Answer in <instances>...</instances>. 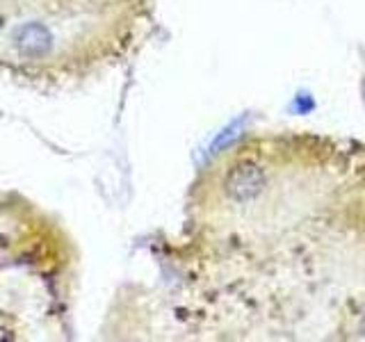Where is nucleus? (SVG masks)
<instances>
[{
    "mask_svg": "<svg viewBox=\"0 0 365 342\" xmlns=\"http://www.w3.org/2000/svg\"><path fill=\"white\" fill-rule=\"evenodd\" d=\"M178 265L212 333L365 336V144L247 133L201 169Z\"/></svg>",
    "mask_w": 365,
    "mask_h": 342,
    "instance_id": "f257e3e1",
    "label": "nucleus"
}]
</instances>
